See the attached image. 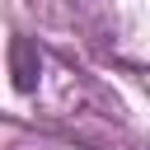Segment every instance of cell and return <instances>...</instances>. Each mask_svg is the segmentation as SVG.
<instances>
[{
  "instance_id": "obj_1",
  "label": "cell",
  "mask_w": 150,
  "mask_h": 150,
  "mask_svg": "<svg viewBox=\"0 0 150 150\" xmlns=\"http://www.w3.org/2000/svg\"><path fill=\"white\" fill-rule=\"evenodd\" d=\"M9 84H14V94H38V84H42V47L33 38H9Z\"/></svg>"
}]
</instances>
